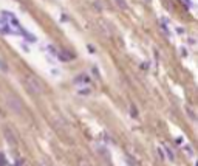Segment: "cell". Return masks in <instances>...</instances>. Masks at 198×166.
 <instances>
[{"mask_svg":"<svg viewBox=\"0 0 198 166\" xmlns=\"http://www.w3.org/2000/svg\"><path fill=\"white\" fill-rule=\"evenodd\" d=\"M6 106L16 115H22V112H23V104H22L20 98H17L16 95H11V93L6 95Z\"/></svg>","mask_w":198,"mask_h":166,"instance_id":"cell-1","label":"cell"},{"mask_svg":"<svg viewBox=\"0 0 198 166\" xmlns=\"http://www.w3.org/2000/svg\"><path fill=\"white\" fill-rule=\"evenodd\" d=\"M25 85H26V88H28V92L33 93V95H40V93L43 92L42 84L37 81V78H34V76H28V78L25 79Z\"/></svg>","mask_w":198,"mask_h":166,"instance_id":"cell-2","label":"cell"},{"mask_svg":"<svg viewBox=\"0 0 198 166\" xmlns=\"http://www.w3.org/2000/svg\"><path fill=\"white\" fill-rule=\"evenodd\" d=\"M3 134H5L6 143H8L9 146H16V145H17V141H16V137H14V134H13V130H11V129H8V127H6V129L3 130Z\"/></svg>","mask_w":198,"mask_h":166,"instance_id":"cell-3","label":"cell"},{"mask_svg":"<svg viewBox=\"0 0 198 166\" xmlns=\"http://www.w3.org/2000/svg\"><path fill=\"white\" fill-rule=\"evenodd\" d=\"M91 81V78L88 75H79V76H76V78L73 79V82L76 85H79V84H88V82Z\"/></svg>","mask_w":198,"mask_h":166,"instance_id":"cell-4","label":"cell"},{"mask_svg":"<svg viewBox=\"0 0 198 166\" xmlns=\"http://www.w3.org/2000/svg\"><path fill=\"white\" fill-rule=\"evenodd\" d=\"M98 154H99V155H101L104 160H105V162H107L108 165L112 163V158H110V154H108V151H107V147L99 146V147H98Z\"/></svg>","mask_w":198,"mask_h":166,"instance_id":"cell-5","label":"cell"},{"mask_svg":"<svg viewBox=\"0 0 198 166\" xmlns=\"http://www.w3.org/2000/svg\"><path fill=\"white\" fill-rule=\"evenodd\" d=\"M19 31L22 33V36H23V37H26V39H28V42H37V39H36V37L34 36H33V34H30V33L28 31H25V30H22V26H19Z\"/></svg>","mask_w":198,"mask_h":166,"instance_id":"cell-6","label":"cell"},{"mask_svg":"<svg viewBox=\"0 0 198 166\" xmlns=\"http://www.w3.org/2000/svg\"><path fill=\"white\" fill-rule=\"evenodd\" d=\"M90 93H91V88H90V87H87V85L78 90V95H79V96H88Z\"/></svg>","mask_w":198,"mask_h":166,"instance_id":"cell-7","label":"cell"},{"mask_svg":"<svg viewBox=\"0 0 198 166\" xmlns=\"http://www.w3.org/2000/svg\"><path fill=\"white\" fill-rule=\"evenodd\" d=\"M57 58L60 61H70L73 56H71V54H65V51H60V53H57Z\"/></svg>","mask_w":198,"mask_h":166,"instance_id":"cell-8","label":"cell"},{"mask_svg":"<svg viewBox=\"0 0 198 166\" xmlns=\"http://www.w3.org/2000/svg\"><path fill=\"white\" fill-rule=\"evenodd\" d=\"M130 113H132V118L138 117V109L135 107V104H132V106H130Z\"/></svg>","mask_w":198,"mask_h":166,"instance_id":"cell-9","label":"cell"},{"mask_svg":"<svg viewBox=\"0 0 198 166\" xmlns=\"http://www.w3.org/2000/svg\"><path fill=\"white\" fill-rule=\"evenodd\" d=\"M186 112H187V115H189V118H190L192 121H195V120H197V117H195V113H194V110H192L190 107H186Z\"/></svg>","mask_w":198,"mask_h":166,"instance_id":"cell-10","label":"cell"},{"mask_svg":"<svg viewBox=\"0 0 198 166\" xmlns=\"http://www.w3.org/2000/svg\"><path fill=\"white\" fill-rule=\"evenodd\" d=\"M166 152H167V157H169V160H170V162H173V160H175V155H173L172 149H170L169 146H166Z\"/></svg>","mask_w":198,"mask_h":166,"instance_id":"cell-11","label":"cell"},{"mask_svg":"<svg viewBox=\"0 0 198 166\" xmlns=\"http://www.w3.org/2000/svg\"><path fill=\"white\" fill-rule=\"evenodd\" d=\"M115 2L118 3V6L121 9H127V3H125V0H115Z\"/></svg>","mask_w":198,"mask_h":166,"instance_id":"cell-12","label":"cell"},{"mask_svg":"<svg viewBox=\"0 0 198 166\" xmlns=\"http://www.w3.org/2000/svg\"><path fill=\"white\" fill-rule=\"evenodd\" d=\"M0 68H2V71H5V73H8V65H6V62H5V61H2L0 59Z\"/></svg>","mask_w":198,"mask_h":166,"instance_id":"cell-13","label":"cell"},{"mask_svg":"<svg viewBox=\"0 0 198 166\" xmlns=\"http://www.w3.org/2000/svg\"><path fill=\"white\" fill-rule=\"evenodd\" d=\"M125 160H127V163H129V166H136V162L133 158H132L130 155H125Z\"/></svg>","mask_w":198,"mask_h":166,"instance_id":"cell-14","label":"cell"},{"mask_svg":"<svg viewBox=\"0 0 198 166\" xmlns=\"http://www.w3.org/2000/svg\"><path fill=\"white\" fill-rule=\"evenodd\" d=\"M184 151H187V154H189V157H194V149H192L189 145H186L184 146Z\"/></svg>","mask_w":198,"mask_h":166,"instance_id":"cell-15","label":"cell"},{"mask_svg":"<svg viewBox=\"0 0 198 166\" xmlns=\"http://www.w3.org/2000/svg\"><path fill=\"white\" fill-rule=\"evenodd\" d=\"M5 165H6V162H5V155L0 154V166H5Z\"/></svg>","mask_w":198,"mask_h":166,"instance_id":"cell-16","label":"cell"},{"mask_svg":"<svg viewBox=\"0 0 198 166\" xmlns=\"http://www.w3.org/2000/svg\"><path fill=\"white\" fill-rule=\"evenodd\" d=\"M158 157L161 158V160H164V152H163L161 147H158Z\"/></svg>","mask_w":198,"mask_h":166,"instance_id":"cell-17","label":"cell"},{"mask_svg":"<svg viewBox=\"0 0 198 166\" xmlns=\"http://www.w3.org/2000/svg\"><path fill=\"white\" fill-rule=\"evenodd\" d=\"M48 50L51 51V54H57V53H56V48H54L53 45H48Z\"/></svg>","mask_w":198,"mask_h":166,"instance_id":"cell-18","label":"cell"},{"mask_svg":"<svg viewBox=\"0 0 198 166\" xmlns=\"http://www.w3.org/2000/svg\"><path fill=\"white\" fill-rule=\"evenodd\" d=\"M87 48L91 51V54H95V48H93V45H87Z\"/></svg>","mask_w":198,"mask_h":166,"instance_id":"cell-19","label":"cell"},{"mask_svg":"<svg viewBox=\"0 0 198 166\" xmlns=\"http://www.w3.org/2000/svg\"><path fill=\"white\" fill-rule=\"evenodd\" d=\"M22 48H23V50H25V51H26V53H30V48H28V47H26V45H25V43H22Z\"/></svg>","mask_w":198,"mask_h":166,"instance_id":"cell-20","label":"cell"},{"mask_svg":"<svg viewBox=\"0 0 198 166\" xmlns=\"http://www.w3.org/2000/svg\"><path fill=\"white\" fill-rule=\"evenodd\" d=\"M181 54H183V56H187V51H186L184 48H181Z\"/></svg>","mask_w":198,"mask_h":166,"instance_id":"cell-21","label":"cell"},{"mask_svg":"<svg viewBox=\"0 0 198 166\" xmlns=\"http://www.w3.org/2000/svg\"><path fill=\"white\" fill-rule=\"evenodd\" d=\"M95 6H96V8H98L99 11H101V9H102V6H101V5H99V2H96V5H95Z\"/></svg>","mask_w":198,"mask_h":166,"instance_id":"cell-22","label":"cell"}]
</instances>
